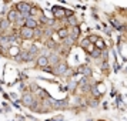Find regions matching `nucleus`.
Segmentation results:
<instances>
[{"mask_svg": "<svg viewBox=\"0 0 127 121\" xmlns=\"http://www.w3.org/2000/svg\"><path fill=\"white\" fill-rule=\"evenodd\" d=\"M30 6L27 4V3H19L17 4V10H19V13H21V16H29V11H30Z\"/></svg>", "mask_w": 127, "mask_h": 121, "instance_id": "obj_1", "label": "nucleus"}, {"mask_svg": "<svg viewBox=\"0 0 127 121\" xmlns=\"http://www.w3.org/2000/svg\"><path fill=\"white\" fill-rule=\"evenodd\" d=\"M23 16H21V13H19V11H14V10H11V11H9V20H20Z\"/></svg>", "mask_w": 127, "mask_h": 121, "instance_id": "obj_2", "label": "nucleus"}, {"mask_svg": "<svg viewBox=\"0 0 127 121\" xmlns=\"http://www.w3.org/2000/svg\"><path fill=\"white\" fill-rule=\"evenodd\" d=\"M33 30L31 29H27V27H23L21 29V36H23V39H30V37H33Z\"/></svg>", "mask_w": 127, "mask_h": 121, "instance_id": "obj_3", "label": "nucleus"}, {"mask_svg": "<svg viewBox=\"0 0 127 121\" xmlns=\"http://www.w3.org/2000/svg\"><path fill=\"white\" fill-rule=\"evenodd\" d=\"M53 14L60 19V17H63V16L66 14V11H64L63 9H60V7H53Z\"/></svg>", "mask_w": 127, "mask_h": 121, "instance_id": "obj_4", "label": "nucleus"}, {"mask_svg": "<svg viewBox=\"0 0 127 121\" xmlns=\"http://www.w3.org/2000/svg\"><path fill=\"white\" fill-rule=\"evenodd\" d=\"M23 103H24L26 106H34V101H33L31 96H29V94H26V96L23 97Z\"/></svg>", "mask_w": 127, "mask_h": 121, "instance_id": "obj_5", "label": "nucleus"}, {"mask_svg": "<svg viewBox=\"0 0 127 121\" xmlns=\"http://www.w3.org/2000/svg\"><path fill=\"white\" fill-rule=\"evenodd\" d=\"M17 58H19V60H30L31 57H30V54H29L27 51H21V53L17 56Z\"/></svg>", "mask_w": 127, "mask_h": 121, "instance_id": "obj_6", "label": "nucleus"}, {"mask_svg": "<svg viewBox=\"0 0 127 121\" xmlns=\"http://www.w3.org/2000/svg\"><path fill=\"white\" fill-rule=\"evenodd\" d=\"M79 33H80V29L76 26V27L71 30V40H76V39L79 37Z\"/></svg>", "mask_w": 127, "mask_h": 121, "instance_id": "obj_7", "label": "nucleus"}, {"mask_svg": "<svg viewBox=\"0 0 127 121\" xmlns=\"http://www.w3.org/2000/svg\"><path fill=\"white\" fill-rule=\"evenodd\" d=\"M66 70H67V64H60L59 67H57V74H64L66 73Z\"/></svg>", "mask_w": 127, "mask_h": 121, "instance_id": "obj_8", "label": "nucleus"}, {"mask_svg": "<svg viewBox=\"0 0 127 121\" xmlns=\"http://www.w3.org/2000/svg\"><path fill=\"white\" fill-rule=\"evenodd\" d=\"M26 27H27V29H33V27H36V21H34L33 19H27V20H26Z\"/></svg>", "mask_w": 127, "mask_h": 121, "instance_id": "obj_9", "label": "nucleus"}, {"mask_svg": "<svg viewBox=\"0 0 127 121\" xmlns=\"http://www.w3.org/2000/svg\"><path fill=\"white\" fill-rule=\"evenodd\" d=\"M37 64L41 66V67H46V64H49V60H47L46 57H40V58L37 60Z\"/></svg>", "mask_w": 127, "mask_h": 121, "instance_id": "obj_10", "label": "nucleus"}, {"mask_svg": "<svg viewBox=\"0 0 127 121\" xmlns=\"http://www.w3.org/2000/svg\"><path fill=\"white\" fill-rule=\"evenodd\" d=\"M79 70H80V73L84 74V76H90V74H91V70H90L89 67H80Z\"/></svg>", "mask_w": 127, "mask_h": 121, "instance_id": "obj_11", "label": "nucleus"}, {"mask_svg": "<svg viewBox=\"0 0 127 121\" xmlns=\"http://www.w3.org/2000/svg\"><path fill=\"white\" fill-rule=\"evenodd\" d=\"M9 20H1L0 21V30H6V29H9Z\"/></svg>", "mask_w": 127, "mask_h": 121, "instance_id": "obj_12", "label": "nucleus"}, {"mask_svg": "<svg viewBox=\"0 0 127 121\" xmlns=\"http://www.w3.org/2000/svg\"><path fill=\"white\" fill-rule=\"evenodd\" d=\"M53 106L54 107H64V106H67V101H53Z\"/></svg>", "mask_w": 127, "mask_h": 121, "instance_id": "obj_13", "label": "nucleus"}, {"mask_svg": "<svg viewBox=\"0 0 127 121\" xmlns=\"http://www.w3.org/2000/svg\"><path fill=\"white\" fill-rule=\"evenodd\" d=\"M67 36H69V31H67L66 29L59 30V37H67Z\"/></svg>", "mask_w": 127, "mask_h": 121, "instance_id": "obj_14", "label": "nucleus"}, {"mask_svg": "<svg viewBox=\"0 0 127 121\" xmlns=\"http://www.w3.org/2000/svg\"><path fill=\"white\" fill-rule=\"evenodd\" d=\"M96 46L99 47V50L104 48V43H103V40H102V39H97V40H96Z\"/></svg>", "mask_w": 127, "mask_h": 121, "instance_id": "obj_15", "label": "nucleus"}, {"mask_svg": "<svg viewBox=\"0 0 127 121\" xmlns=\"http://www.w3.org/2000/svg\"><path fill=\"white\" fill-rule=\"evenodd\" d=\"M10 54H11V56H17V54H19V48H17V47H11V48H10Z\"/></svg>", "mask_w": 127, "mask_h": 121, "instance_id": "obj_16", "label": "nucleus"}, {"mask_svg": "<svg viewBox=\"0 0 127 121\" xmlns=\"http://www.w3.org/2000/svg\"><path fill=\"white\" fill-rule=\"evenodd\" d=\"M57 60H59V57H57V56H56V54H54V56H51V57H50V63H57Z\"/></svg>", "mask_w": 127, "mask_h": 121, "instance_id": "obj_17", "label": "nucleus"}, {"mask_svg": "<svg viewBox=\"0 0 127 121\" xmlns=\"http://www.w3.org/2000/svg\"><path fill=\"white\" fill-rule=\"evenodd\" d=\"M91 56H93V57H99V56H100V50H93Z\"/></svg>", "mask_w": 127, "mask_h": 121, "instance_id": "obj_18", "label": "nucleus"}, {"mask_svg": "<svg viewBox=\"0 0 127 121\" xmlns=\"http://www.w3.org/2000/svg\"><path fill=\"white\" fill-rule=\"evenodd\" d=\"M91 91H93V94H94L96 97H97V96H100V91H99L96 87H93V88H91Z\"/></svg>", "mask_w": 127, "mask_h": 121, "instance_id": "obj_19", "label": "nucleus"}, {"mask_svg": "<svg viewBox=\"0 0 127 121\" xmlns=\"http://www.w3.org/2000/svg\"><path fill=\"white\" fill-rule=\"evenodd\" d=\"M69 23L73 24V26H76V17H70V19H69Z\"/></svg>", "mask_w": 127, "mask_h": 121, "instance_id": "obj_20", "label": "nucleus"}, {"mask_svg": "<svg viewBox=\"0 0 127 121\" xmlns=\"http://www.w3.org/2000/svg\"><path fill=\"white\" fill-rule=\"evenodd\" d=\"M112 24H113V26H116L117 29H122V26H120V24H119V21H116V20H112Z\"/></svg>", "mask_w": 127, "mask_h": 121, "instance_id": "obj_21", "label": "nucleus"}, {"mask_svg": "<svg viewBox=\"0 0 127 121\" xmlns=\"http://www.w3.org/2000/svg\"><path fill=\"white\" fill-rule=\"evenodd\" d=\"M89 43H90V41H89V39L83 40V43H81V47H87V46H89Z\"/></svg>", "mask_w": 127, "mask_h": 121, "instance_id": "obj_22", "label": "nucleus"}, {"mask_svg": "<svg viewBox=\"0 0 127 121\" xmlns=\"http://www.w3.org/2000/svg\"><path fill=\"white\" fill-rule=\"evenodd\" d=\"M99 37H96V36H91L90 39H89V41H91V43H96V40H97Z\"/></svg>", "mask_w": 127, "mask_h": 121, "instance_id": "obj_23", "label": "nucleus"}, {"mask_svg": "<svg viewBox=\"0 0 127 121\" xmlns=\"http://www.w3.org/2000/svg\"><path fill=\"white\" fill-rule=\"evenodd\" d=\"M29 14H37V9H30Z\"/></svg>", "mask_w": 127, "mask_h": 121, "instance_id": "obj_24", "label": "nucleus"}, {"mask_svg": "<svg viewBox=\"0 0 127 121\" xmlns=\"http://www.w3.org/2000/svg\"><path fill=\"white\" fill-rule=\"evenodd\" d=\"M6 39H7V41H10V43H13V41L16 40V39H14V36H10V37H6Z\"/></svg>", "mask_w": 127, "mask_h": 121, "instance_id": "obj_25", "label": "nucleus"}, {"mask_svg": "<svg viewBox=\"0 0 127 121\" xmlns=\"http://www.w3.org/2000/svg\"><path fill=\"white\" fill-rule=\"evenodd\" d=\"M90 104H91V106H97V101H96V100H93V101H90Z\"/></svg>", "mask_w": 127, "mask_h": 121, "instance_id": "obj_26", "label": "nucleus"}]
</instances>
